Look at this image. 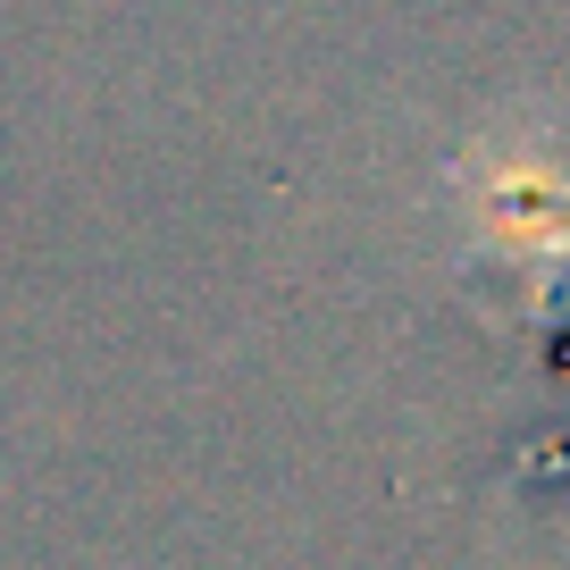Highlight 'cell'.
<instances>
[{
  "mask_svg": "<svg viewBox=\"0 0 570 570\" xmlns=\"http://www.w3.org/2000/svg\"><path fill=\"white\" fill-rule=\"evenodd\" d=\"M453 177V218L470 252L512 268L529 303H546L570 268V151L546 118H503L470 135V151L445 168Z\"/></svg>",
  "mask_w": 570,
  "mask_h": 570,
  "instance_id": "6da1fadb",
  "label": "cell"
}]
</instances>
